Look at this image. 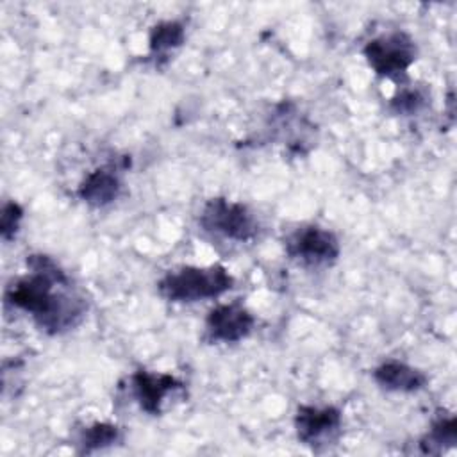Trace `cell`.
<instances>
[{
	"mask_svg": "<svg viewBox=\"0 0 457 457\" xmlns=\"http://www.w3.org/2000/svg\"><path fill=\"white\" fill-rule=\"evenodd\" d=\"M29 273L12 280L5 289V303L32 316L46 334L73 328L86 314V300L73 289L70 277L48 255L27 259Z\"/></svg>",
	"mask_w": 457,
	"mask_h": 457,
	"instance_id": "cell-1",
	"label": "cell"
},
{
	"mask_svg": "<svg viewBox=\"0 0 457 457\" xmlns=\"http://www.w3.org/2000/svg\"><path fill=\"white\" fill-rule=\"evenodd\" d=\"M234 284L232 275L221 264L184 266L166 273L157 289L162 298L175 303H193L198 300L216 298Z\"/></svg>",
	"mask_w": 457,
	"mask_h": 457,
	"instance_id": "cell-2",
	"label": "cell"
},
{
	"mask_svg": "<svg viewBox=\"0 0 457 457\" xmlns=\"http://www.w3.org/2000/svg\"><path fill=\"white\" fill-rule=\"evenodd\" d=\"M198 223L209 234L241 243L253 239L259 232V223L246 205L221 196L211 198L204 205Z\"/></svg>",
	"mask_w": 457,
	"mask_h": 457,
	"instance_id": "cell-3",
	"label": "cell"
},
{
	"mask_svg": "<svg viewBox=\"0 0 457 457\" xmlns=\"http://www.w3.org/2000/svg\"><path fill=\"white\" fill-rule=\"evenodd\" d=\"M362 54L377 75L402 79L416 61V45L407 32L395 30L368 41Z\"/></svg>",
	"mask_w": 457,
	"mask_h": 457,
	"instance_id": "cell-4",
	"label": "cell"
},
{
	"mask_svg": "<svg viewBox=\"0 0 457 457\" xmlns=\"http://www.w3.org/2000/svg\"><path fill=\"white\" fill-rule=\"evenodd\" d=\"M287 255L309 268L330 266L341 253L339 239L328 228L305 225L293 230L286 239Z\"/></svg>",
	"mask_w": 457,
	"mask_h": 457,
	"instance_id": "cell-5",
	"label": "cell"
},
{
	"mask_svg": "<svg viewBox=\"0 0 457 457\" xmlns=\"http://www.w3.org/2000/svg\"><path fill=\"white\" fill-rule=\"evenodd\" d=\"M341 423V411L332 405H300L295 414L296 437L302 445H307L311 448H318L320 445L334 441L339 436Z\"/></svg>",
	"mask_w": 457,
	"mask_h": 457,
	"instance_id": "cell-6",
	"label": "cell"
},
{
	"mask_svg": "<svg viewBox=\"0 0 457 457\" xmlns=\"http://www.w3.org/2000/svg\"><path fill=\"white\" fill-rule=\"evenodd\" d=\"M253 325L255 316L239 302L216 305L205 318L207 337L216 343H237L253 330Z\"/></svg>",
	"mask_w": 457,
	"mask_h": 457,
	"instance_id": "cell-7",
	"label": "cell"
},
{
	"mask_svg": "<svg viewBox=\"0 0 457 457\" xmlns=\"http://www.w3.org/2000/svg\"><path fill=\"white\" fill-rule=\"evenodd\" d=\"M130 387L141 411L148 414H161L164 398L180 389L182 382L170 373L137 370L130 377Z\"/></svg>",
	"mask_w": 457,
	"mask_h": 457,
	"instance_id": "cell-8",
	"label": "cell"
},
{
	"mask_svg": "<svg viewBox=\"0 0 457 457\" xmlns=\"http://www.w3.org/2000/svg\"><path fill=\"white\" fill-rule=\"evenodd\" d=\"M120 191V175L112 168H96L84 177L77 195L91 207H105L118 198Z\"/></svg>",
	"mask_w": 457,
	"mask_h": 457,
	"instance_id": "cell-9",
	"label": "cell"
},
{
	"mask_svg": "<svg viewBox=\"0 0 457 457\" xmlns=\"http://www.w3.org/2000/svg\"><path fill=\"white\" fill-rule=\"evenodd\" d=\"M373 378L380 387L396 393H414L427 384V377L423 371L400 361L382 362L375 368Z\"/></svg>",
	"mask_w": 457,
	"mask_h": 457,
	"instance_id": "cell-10",
	"label": "cell"
},
{
	"mask_svg": "<svg viewBox=\"0 0 457 457\" xmlns=\"http://www.w3.org/2000/svg\"><path fill=\"white\" fill-rule=\"evenodd\" d=\"M186 39V30L180 21L166 20L159 21L150 32V52L154 55H166L168 52L179 48Z\"/></svg>",
	"mask_w": 457,
	"mask_h": 457,
	"instance_id": "cell-11",
	"label": "cell"
},
{
	"mask_svg": "<svg viewBox=\"0 0 457 457\" xmlns=\"http://www.w3.org/2000/svg\"><path fill=\"white\" fill-rule=\"evenodd\" d=\"M455 443H457V420L453 414L439 416L432 423L430 432L420 441L425 453H437L445 446H455Z\"/></svg>",
	"mask_w": 457,
	"mask_h": 457,
	"instance_id": "cell-12",
	"label": "cell"
},
{
	"mask_svg": "<svg viewBox=\"0 0 457 457\" xmlns=\"http://www.w3.org/2000/svg\"><path fill=\"white\" fill-rule=\"evenodd\" d=\"M120 441H121L120 428L112 423H104V421L86 427L79 437L80 453H91L96 450H104Z\"/></svg>",
	"mask_w": 457,
	"mask_h": 457,
	"instance_id": "cell-13",
	"label": "cell"
},
{
	"mask_svg": "<svg viewBox=\"0 0 457 457\" xmlns=\"http://www.w3.org/2000/svg\"><path fill=\"white\" fill-rule=\"evenodd\" d=\"M21 218H23V209L20 207V204L16 202L4 204L2 214H0V236L4 241H11L16 236Z\"/></svg>",
	"mask_w": 457,
	"mask_h": 457,
	"instance_id": "cell-14",
	"label": "cell"
},
{
	"mask_svg": "<svg viewBox=\"0 0 457 457\" xmlns=\"http://www.w3.org/2000/svg\"><path fill=\"white\" fill-rule=\"evenodd\" d=\"M425 104V96L416 91V89H403L400 91V95H396L391 100V105L396 112H405V114H412L418 112Z\"/></svg>",
	"mask_w": 457,
	"mask_h": 457,
	"instance_id": "cell-15",
	"label": "cell"
}]
</instances>
